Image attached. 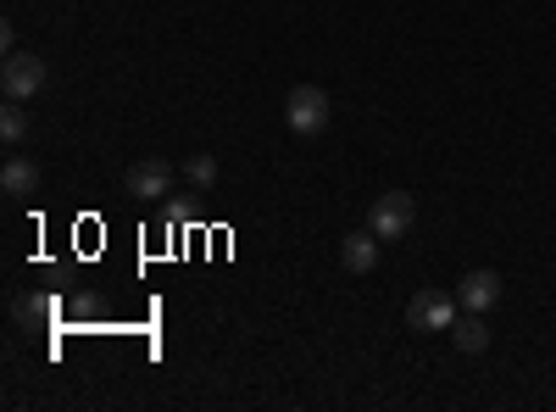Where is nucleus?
I'll return each mask as SVG.
<instances>
[{"instance_id": "obj_1", "label": "nucleus", "mask_w": 556, "mask_h": 412, "mask_svg": "<svg viewBox=\"0 0 556 412\" xmlns=\"http://www.w3.org/2000/svg\"><path fill=\"white\" fill-rule=\"evenodd\" d=\"M412 223H417V201L406 190H390V196H379L374 207H367V228H374L379 240H406Z\"/></svg>"}, {"instance_id": "obj_2", "label": "nucleus", "mask_w": 556, "mask_h": 412, "mask_svg": "<svg viewBox=\"0 0 556 412\" xmlns=\"http://www.w3.org/2000/svg\"><path fill=\"white\" fill-rule=\"evenodd\" d=\"M285 117H290L295 134H323L329 117H334V107H329V96H323L317 84H295L290 101H285Z\"/></svg>"}, {"instance_id": "obj_3", "label": "nucleus", "mask_w": 556, "mask_h": 412, "mask_svg": "<svg viewBox=\"0 0 556 412\" xmlns=\"http://www.w3.org/2000/svg\"><path fill=\"white\" fill-rule=\"evenodd\" d=\"M456 324V296H445V290H417L412 301H406V329H424V335H434V329H451Z\"/></svg>"}, {"instance_id": "obj_4", "label": "nucleus", "mask_w": 556, "mask_h": 412, "mask_svg": "<svg viewBox=\"0 0 556 412\" xmlns=\"http://www.w3.org/2000/svg\"><path fill=\"white\" fill-rule=\"evenodd\" d=\"M0 89H7V101H34L45 89V62L34 51H12L0 67Z\"/></svg>"}, {"instance_id": "obj_5", "label": "nucleus", "mask_w": 556, "mask_h": 412, "mask_svg": "<svg viewBox=\"0 0 556 412\" xmlns=\"http://www.w3.org/2000/svg\"><path fill=\"white\" fill-rule=\"evenodd\" d=\"M495 301H501V273H495V267L462 273V285H456V307H462V312H490Z\"/></svg>"}, {"instance_id": "obj_6", "label": "nucleus", "mask_w": 556, "mask_h": 412, "mask_svg": "<svg viewBox=\"0 0 556 412\" xmlns=\"http://www.w3.org/2000/svg\"><path fill=\"white\" fill-rule=\"evenodd\" d=\"M123 185H128V196H139V201H162V196L173 190V167L156 162V157H146V162H134V167L123 173Z\"/></svg>"}, {"instance_id": "obj_7", "label": "nucleus", "mask_w": 556, "mask_h": 412, "mask_svg": "<svg viewBox=\"0 0 556 412\" xmlns=\"http://www.w3.org/2000/svg\"><path fill=\"white\" fill-rule=\"evenodd\" d=\"M340 262H345V273H374V267H379V235H374V228H356V235H345V240H340Z\"/></svg>"}, {"instance_id": "obj_8", "label": "nucleus", "mask_w": 556, "mask_h": 412, "mask_svg": "<svg viewBox=\"0 0 556 412\" xmlns=\"http://www.w3.org/2000/svg\"><path fill=\"white\" fill-rule=\"evenodd\" d=\"M0 190H7L12 201L34 196L39 190V162L34 157H7V167H0Z\"/></svg>"}, {"instance_id": "obj_9", "label": "nucleus", "mask_w": 556, "mask_h": 412, "mask_svg": "<svg viewBox=\"0 0 556 412\" xmlns=\"http://www.w3.org/2000/svg\"><path fill=\"white\" fill-rule=\"evenodd\" d=\"M451 340L462 351H484L490 346V329H484V312H462L456 324H451Z\"/></svg>"}, {"instance_id": "obj_10", "label": "nucleus", "mask_w": 556, "mask_h": 412, "mask_svg": "<svg viewBox=\"0 0 556 412\" xmlns=\"http://www.w3.org/2000/svg\"><path fill=\"white\" fill-rule=\"evenodd\" d=\"M0 140H7V146H12V151H17V146H23V140H28V112H23V107H17V101H12V107H7V112H0Z\"/></svg>"}, {"instance_id": "obj_11", "label": "nucleus", "mask_w": 556, "mask_h": 412, "mask_svg": "<svg viewBox=\"0 0 556 412\" xmlns=\"http://www.w3.org/2000/svg\"><path fill=\"white\" fill-rule=\"evenodd\" d=\"M184 173H190V185H217V162L212 157H190V162H184Z\"/></svg>"}]
</instances>
